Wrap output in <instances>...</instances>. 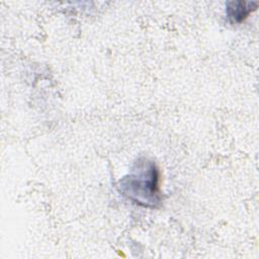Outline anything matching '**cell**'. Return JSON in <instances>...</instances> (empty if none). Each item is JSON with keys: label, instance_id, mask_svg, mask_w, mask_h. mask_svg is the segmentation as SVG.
<instances>
[{"label": "cell", "instance_id": "cell-1", "mask_svg": "<svg viewBox=\"0 0 259 259\" xmlns=\"http://www.w3.org/2000/svg\"><path fill=\"white\" fill-rule=\"evenodd\" d=\"M159 171L153 161L139 159L132 171L120 179L119 192L137 204L156 207L160 203Z\"/></svg>", "mask_w": 259, "mask_h": 259}, {"label": "cell", "instance_id": "cell-2", "mask_svg": "<svg viewBox=\"0 0 259 259\" xmlns=\"http://www.w3.org/2000/svg\"><path fill=\"white\" fill-rule=\"evenodd\" d=\"M257 7L256 2L232 1L227 4V16L234 23L242 22Z\"/></svg>", "mask_w": 259, "mask_h": 259}]
</instances>
